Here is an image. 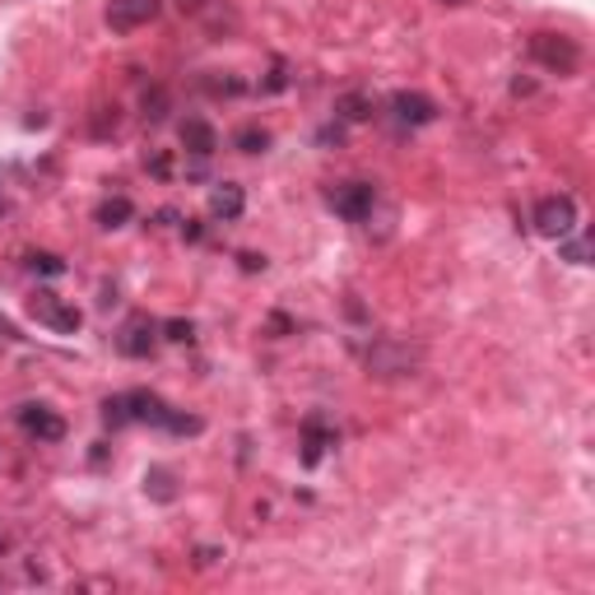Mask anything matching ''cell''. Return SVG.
Listing matches in <instances>:
<instances>
[{"instance_id": "obj_1", "label": "cell", "mask_w": 595, "mask_h": 595, "mask_svg": "<svg viewBox=\"0 0 595 595\" xmlns=\"http://www.w3.org/2000/svg\"><path fill=\"white\" fill-rule=\"evenodd\" d=\"M530 56L545 70H559V75H572V70L582 66V47L572 43L568 33H535L530 37Z\"/></svg>"}, {"instance_id": "obj_2", "label": "cell", "mask_w": 595, "mask_h": 595, "mask_svg": "<svg viewBox=\"0 0 595 595\" xmlns=\"http://www.w3.org/2000/svg\"><path fill=\"white\" fill-rule=\"evenodd\" d=\"M535 228L563 243V237L577 228V205H572V195H545V201L535 205Z\"/></svg>"}, {"instance_id": "obj_3", "label": "cell", "mask_w": 595, "mask_h": 595, "mask_svg": "<svg viewBox=\"0 0 595 595\" xmlns=\"http://www.w3.org/2000/svg\"><path fill=\"white\" fill-rule=\"evenodd\" d=\"M158 10H164V0H112L108 5V29L112 33H135L158 19Z\"/></svg>"}, {"instance_id": "obj_4", "label": "cell", "mask_w": 595, "mask_h": 595, "mask_svg": "<svg viewBox=\"0 0 595 595\" xmlns=\"http://www.w3.org/2000/svg\"><path fill=\"white\" fill-rule=\"evenodd\" d=\"M330 205L340 210L349 224H363L368 214H372V187H363V182H340V187H330Z\"/></svg>"}, {"instance_id": "obj_5", "label": "cell", "mask_w": 595, "mask_h": 595, "mask_svg": "<svg viewBox=\"0 0 595 595\" xmlns=\"http://www.w3.org/2000/svg\"><path fill=\"white\" fill-rule=\"evenodd\" d=\"M19 424H24L33 438H43V442H61L66 438V419H61V414H52L47 405H24V409H19Z\"/></svg>"}, {"instance_id": "obj_6", "label": "cell", "mask_w": 595, "mask_h": 595, "mask_svg": "<svg viewBox=\"0 0 595 595\" xmlns=\"http://www.w3.org/2000/svg\"><path fill=\"white\" fill-rule=\"evenodd\" d=\"M33 316H37V322H43V326L61 330V335L79 330V312H75V307H61V303H56V293H37V298H33Z\"/></svg>"}, {"instance_id": "obj_7", "label": "cell", "mask_w": 595, "mask_h": 595, "mask_svg": "<svg viewBox=\"0 0 595 595\" xmlns=\"http://www.w3.org/2000/svg\"><path fill=\"white\" fill-rule=\"evenodd\" d=\"M433 98H424V93H395V116L401 122H409V126H424V122H433Z\"/></svg>"}, {"instance_id": "obj_8", "label": "cell", "mask_w": 595, "mask_h": 595, "mask_svg": "<svg viewBox=\"0 0 595 595\" xmlns=\"http://www.w3.org/2000/svg\"><path fill=\"white\" fill-rule=\"evenodd\" d=\"M210 210L220 214V220H237L243 214V187H233V182H220L210 195Z\"/></svg>"}, {"instance_id": "obj_9", "label": "cell", "mask_w": 595, "mask_h": 595, "mask_svg": "<svg viewBox=\"0 0 595 595\" xmlns=\"http://www.w3.org/2000/svg\"><path fill=\"white\" fill-rule=\"evenodd\" d=\"M182 145H187L191 154L205 158V154H214V131H210L205 122H187V126H182Z\"/></svg>"}, {"instance_id": "obj_10", "label": "cell", "mask_w": 595, "mask_h": 595, "mask_svg": "<svg viewBox=\"0 0 595 595\" xmlns=\"http://www.w3.org/2000/svg\"><path fill=\"white\" fill-rule=\"evenodd\" d=\"M98 220H103L108 228H122L131 220V201H126V195H116V201H108L103 210H98Z\"/></svg>"}, {"instance_id": "obj_11", "label": "cell", "mask_w": 595, "mask_h": 595, "mask_svg": "<svg viewBox=\"0 0 595 595\" xmlns=\"http://www.w3.org/2000/svg\"><path fill=\"white\" fill-rule=\"evenodd\" d=\"M145 489L154 493V498H164V503H168L172 493H177V489H172V474H168V470H149V474H145Z\"/></svg>"}, {"instance_id": "obj_12", "label": "cell", "mask_w": 595, "mask_h": 595, "mask_svg": "<svg viewBox=\"0 0 595 595\" xmlns=\"http://www.w3.org/2000/svg\"><path fill=\"white\" fill-rule=\"evenodd\" d=\"M237 145H243L247 154H261V149L270 145V135H266V131H243V135H237Z\"/></svg>"}, {"instance_id": "obj_13", "label": "cell", "mask_w": 595, "mask_h": 595, "mask_svg": "<svg viewBox=\"0 0 595 595\" xmlns=\"http://www.w3.org/2000/svg\"><path fill=\"white\" fill-rule=\"evenodd\" d=\"M0 335H14V326L5 322V316H0Z\"/></svg>"}, {"instance_id": "obj_14", "label": "cell", "mask_w": 595, "mask_h": 595, "mask_svg": "<svg viewBox=\"0 0 595 595\" xmlns=\"http://www.w3.org/2000/svg\"><path fill=\"white\" fill-rule=\"evenodd\" d=\"M442 5H465V0H442Z\"/></svg>"}]
</instances>
